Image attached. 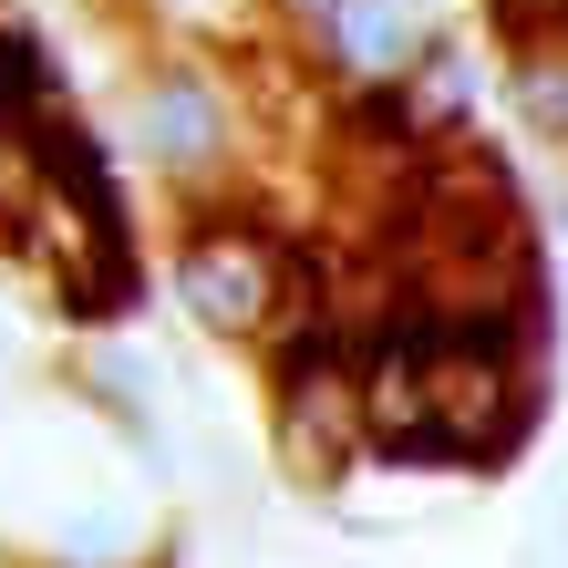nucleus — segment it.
<instances>
[{
    "label": "nucleus",
    "instance_id": "nucleus-5",
    "mask_svg": "<svg viewBox=\"0 0 568 568\" xmlns=\"http://www.w3.org/2000/svg\"><path fill=\"white\" fill-rule=\"evenodd\" d=\"M507 104H517L527 135L568 145V52H517L507 62Z\"/></svg>",
    "mask_w": 568,
    "mask_h": 568
},
{
    "label": "nucleus",
    "instance_id": "nucleus-6",
    "mask_svg": "<svg viewBox=\"0 0 568 568\" xmlns=\"http://www.w3.org/2000/svg\"><path fill=\"white\" fill-rule=\"evenodd\" d=\"M476 11L507 42V62L517 52H568V0H476Z\"/></svg>",
    "mask_w": 568,
    "mask_h": 568
},
{
    "label": "nucleus",
    "instance_id": "nucleus-7",
    "mask_svg": "<svg viewBox=\"0 0 568 568\" xmlns=\"http://www.w3.org/2000/svg\"><path fill=\"white\" fill-rule=\"evenodd\" d=\"M270 11H280V21H290V31H300V42H311V31H321V21H331V11H342V0H270Z\"/></svg>",
    "mask_w": 568,
    "mask_h": 568
},
{
    "label": "nucleus",
    "instance_id": "nucleus-4",
    "mask_svg": "<svg viewBox=\"0 0 568 568\" xmlns=\"http://www.w3.org/2000/svg\"><path fill=\"white\" fill-rule=\"evenodd\" d=\"M52 104H73V93H62L52 42H42L31 21H11V11H0V145H21Z\"/></svg>",
    "mask_w": 568,
    "mask_h": 568
},
{
    "label": "nucleus",
    "instance_id": "nucleus-3",
    "mask_svg": "<svg viewBox=\"0 0 568 568\" xmlns=\"http://www.w3.org/2000/svg\"><path fill=\"white\" fill-rule=\"evenodd\" d=\"M414 42H424V31L404 21V0H342V11H331L300 52L352 93V83H404V73H414Z\"/></svg>",
    "mask_w": 568,
    "mask_h": 568
},
{
    "label": "nucleus",
    "instance_id": "nucleus-2",
    "mask_svg": "<svg viewBox=\"0 0 568 568\" xmlns=\"http://www.w3.org/2000/svg\"><path fill=\"white\" fill-rule=\"evenodd\" d=\"M135 145H145L155 176L186 186V196L227 186V165H239V93L217 73H196V62H165L145 83V104H135Z\"/></svg>",
    "mask_w": 568,
    "mask_h": 568
},
{
    "label": "nucleus",
    "instance_id": "nucleus-1",
    "mask_svg": "<svg viewBox=\"0 0 568 568\" xmlns=\"http://www.w3.org/2000/svg\"><path fill=\"white\" fill-rule=\"evenodd\" d=\"M176 300H186L196 331H217V342H270V331H280V300H290V227L239 217V207L186 217Z\"/></svg>",
    "mask_w": 568,
    "mask_h": 568
}]
</instances>
